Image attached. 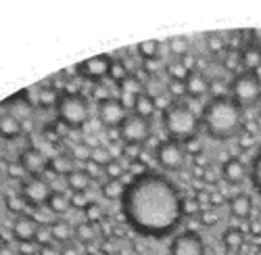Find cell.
Listing matches in <instances>:
<instances>
[{"label":"cell","instance_id":"4dcf8cb0","mask_svg":"<svg viewBox=\"0 0 261 255\" xmlns=\"http://www.w3.org/2000/svg\"><path fill=\"white\" fill-rule=\"evenodd\" d=\"M249 180L253 184V188L261 195V148L253 155L251 159V169H249Z\"/></svg>","mask_w":261,"mask_h":255},{"label":"cell","instance_id":"8d00e7d4","mask_svg":"<svg viewBox=\"0 0 261 255\" xmlns=\"http://www.w3.org/2000/svg\"><path fill=\"white\" fill-rule=\"evenodd\" d=\"M123 172H125V167H123V163H121L119 159L109 161V163L102 167V176H105L107 180H121Z\"/></svg>","mask_w":261,"mask_h":255},{"label":"cell","instance_id":"9a60e30c","mask_svg":"<svg viewBox=\"0 0 261 255\" xmlns=\"http://www.w3.org/2000/svg\"><path fill=\"white\" fill-rule=\"evenodd\" d=\"M117 90H119V100L123 103V107H125V109H132L136 96H138L144 88H142V82H140L134 73H129V75H125V78L117 84Z\"/></svg>","mask_w":261,"mask_h":255},{"label":"cell","instance_id":"52a82bcc","mask_svg":"<svg viewBox=\"0 0 261 255\" xmlns=\"http://www.w3.org/2000/svg\"><path fill=\"white\" fill-rule=\"evenodd\" d=\"M155 161L165 172H180L186 161V151L180 140H161L155 148Z\"/></svg>","mask_w":261,"mask_h":255},{"label":"cell","instance_id":"f1b7e54d","mask_svg":"<svg viewBox=\"0 0 261 255\" xmlns=\"http://www.w3.org/2000/svg\"><path fill=\"white\" fill-rule=\"evenodd\" d=\"M136 50H138L140 59H144V61H157L159 50H161V42L159 40H144L136 46Z\"/></svg>","mask_w":261,"mask_h":255},{"label":"cell","instance_id":"f546056e","mask_svg":"<svg viewBox=\"0 0 261 255\" xmlns=\"http://www.w3.org/2000/svg\"><path fill=\"white\" fill-rule=\"evenodd\" d=\"M167 46H169V53L176 57V59H182L190 50V44H188V38L186 36H171L167 40Z\"/></svg>","mask_w":261,"mask_h":255},{"label":"cell","instance_id":"2e32d148","mask_svg":"<svg viewBox=\"0 0 261 255\" xmlns=\"http://www.w3.org/2000/svg\"><path fill=\"white\" fill-rule=\"evenodd\" d=\"M238 59H241V71L257 73L261 69V44L259 42H247L238 50Z\"/></svg>","mask_w":261,"mask_h":255},{"label":"cell","instance_id":"ac0fdd59","mask_svg":"<svg viewBox=\"0 0 261 255\" xmlns=\"http://www.w3.org/2000/svg\"><path fill=\"white\" fill-rule=\"evenodd\" d=\"M46 169H48V172H53V174H57V176L67 178L75 169V159L69 153H57V155H53L48 159Z\"/></svg>","mask_w":261,"mask_h":255},{"label":"cell","instance_id":"836d02e7","mask_svg":"<svg viewBox=\"0 0 261 255\" xmlns=\"http://www.w3.org/2000/svg\"><path fill=\"white\" fill-rule=\"evenodd\" d=\"M102 218H105V211H102V207L98 203L90 201L88 205H86V209H84V222H90V224L98 226L102 222Z\"/></svg>","mask_w":261,"mask_h":255},{"label":"cell","instance_id":"83f0119b","mask_svg":"<svg viewBox=\"0 0 261 255\" xmlns=\"http://www.w3.org/2000/svg\"><path fill=\"white\" fill-rule=\"evenodd\" d=\"M163 69H165V73H167L169 80H186L188 73H190V69L184 65L182 59H171V61H167Z\"/></svg>","mask_w":261,"mask_h":255},{"label":"cell","instance_id":"74e56055","mask_svg":"<svg viewBox=\"0 0 261 255\" xmlns=\"http://www.w3.org/2000/svg\"><path fill=\"white\" fill-rule=\"evenodd\" d=\"M125 75H129L127 73V65L121 59H113L111 61V69H109V80H113L115 84H119Z\"/></svg>","mask_w":261,"mask_h":255},{"label":"cell","instance_id":"cb8c5ba5","mask_svg":"<svg viewBox=\"0 0 261 255\" xmlns=\"http://www.w3.org/2000/svg\"><path fill=\"white\" fill-rule=\"evenodd\" d=\"M65 180H67V186H69L71 193H86V190L90 188V184H92V178L86 174L84 167H75Z\"/></svg>","mask_w":261,"mask_h":255},{"label":"cell","instance_id":"ba28073f","mask_svg":"<svg viewBox=\"0 0 261 255\" xmlns=\"http://www.w3.org/2000/svg\"><path fill=\"white\" fill-rule=\"evenodd\" d=\"M21 197H23L25 205L30 207H42L48 203V197L53 193L50 184L42 178V176H30L21 182Z\"/></svg>","mask_w":261,"mask_h":255},{"label":"cell","instance_id":"4fadbf2b","mask_svg":"<svg viewBox=\"0 0 261 255\" xmlns=\"http://www.w3.org/2000/svg\"><path fill=\"white\" fill-rule=\"evenodd\" d=\"M38 230H40V222L30 214H21L13 222V237L19 243H36Z\"/></svg>","mask_w":261,"mask_h":255},{"label":"cell","instance_id":"30bf717a","mask_svg":"<svg viewBox=\"0 0 261 255\" xmlns=\"http://www.w3.org/2000/svg\"><path fill=\"white\" fill-rule=\"evenodd\" d=\"M111 61H113V57H111V55H105V53H102V55H94V57H90V59L82 61L80 65L75 67V71H77V75H80V78L90 80V82L98 84L100 80L109 78V69H111Z\"/></svg>","mask_w":261,"mask_h":255},{"label":"cell","instance_id":"d6986e66","mask_svg":"<svg viewBox=\"0 0 261 255\" xmlns=\"http://www.w3.org/2000/svg\"><path fill=\"white\" fill-rule=\"evenodd\" d=\"M230 214L236 218V220H249L251 214H253V199L251 195L247 193H238L230 199Z\"/></svg>","mask_w":261,"mask_h":255},{"label":"cell","instance_id":"bcb514c9","mask_svg":"<svg viewBox=\"0 0 261 255\" xmlns=\"http://www.w3.org/2000/svg\"><path fill=\"white\" fill-rule=\"evenodd\" d=\"M40 251V247L36 243H21L19 245V253L21 255H36Z\"/></svg>","mask_w":261,"mask_h":255},{"label":"cell","instance_id":"4316f807","mask_svg":"<svg viewBox=\"0 0 261 255\" xmlns=\"http://www.w3.org/2000/svg\"><path fill=\"white\" fill-rule=\"evenodd\" d=\"M123 190H125V184H123L121 180H105V182L100 184V193H102V197L109 199V201H117V199L121 201Z\"/></svg>","mask_w":261,"mask_h":255},{"label":"cell","instance_id":"603a6c76","mask_svg":"<svg viewBox=\"0 0 261 255\" xmlns=\"http://www.w3.org/2000/svg\"><path fill=\"white\" fill-rule=\"evenodd\" d=\"M222 243L228 251H241L247 243V235L243 228L238 226H228L224 232H222Z\"/></svg>","mask_w":261,"mask_h":255},{"label":"cell","instance_id":"7a4b0ae2","mask_svg":"<svg viewBox=\"0 0 261 255\" xmlns=\"http://www.w3.org/2000/svg\"><path fill=\"white\" fill-rule=\"evenodd\" d=\"M201 128L213 140H232L245 130V111L230 94L211 96L201 111Z\"/></svg>","mask_w":261,"mask_h":255},{"label":"cell","instance_id":"8992f818","mask_svg":"<svg viewBox=\"0 0 261 255\" xmlns=\"http://www.w3.org/2000/svg\"><path fill=\"white\" fill-rule=\"evenodd\" d=\"M117 136L125 146H140L150 138V121L136 113H127L117 128Z\"/></svg>","mask_w":261,"mask_h":255},{"label":"cell","instance_id":"60d3db41","mask_svg":"<svg viewBox=\"0 0 261 255\" xmlns=\"http://www.w3.org/2000/svg\"><path fill=\"white\" fill-rule=\"evenodd\" d=\"M167 94L171 96V98H180V96H184L186 94V86H184V80H169L167 82Z\"/></svg>","mask_w":261,"mask_h":255},{"label":"cell","instance_id":"c3c4849f","mask_svg":"<svg viewBox=\"0 0 261 255\" xmlns=\"http://www.w3.org/2000/svg\"><path fill=\"white\" fill-rule=\"evenodd\" d=\"M255 123H257V128H259V132H261V111L257 113V117H255Z\"/></svg>","mask_w":261,"mask_h":255},{"label":"cell","instance_id":"d6a6232c","mask_svg":"<svg viewBox=\"0 0 261 255\" xmlns=\"http://www.w3.org/2000/svg\"><path fill=\"white\" fill-rule=\"evenodd\" d=\"M5 205H7V209L11 211V214H17V216H21L25 211V201H23V197H21V193H7L5 195Z\"/></svg>","mask_w":261,"mask_h":255},{"label":"cell","instance_id":"e0dca14e","mask_svg":"<svg viewBox=\"0 0 261 255\" xmlns=\"http://www.w3.org/2000/svg\"><path fill=\"white\" fill-rule=\"evenodd\" d=\"M184 86H186V96H190V98H203L205 94L211 92L209 78L199 69L188 73V78L184 80Z\"/></svg>","mask_w":261,"mask_h":255},{"label":"cell","instance_id":"8fae6325","mask_svg":"<svg viewBox=\"0 0 261 255\" xmlns=\"http://www.w3.org/2000/svg\"><path fill=\"white\" fill-rule=\"evenodd\" d=\"M96 113H98V121L105 128H109V130H117L119 123L127 115V109L123 107V103L119 98L109 96V98L96 103Z\"/></svg>","mask_w":261,"mask_h":255},{"label":"cell","instance_id":"7dc6e473","mask_svg":"<svg viewBox=\"0 0 261 255\" xmlns=\"http://www.w3.org/2000/svg\"><path fill=\"white\" fill-rule=\"evenodd\" d=\"M40 255H61V249H57V247L50 243V245L40 247Z\"/></svg>","mask_w":261,"mask_h":255},{"label":"cell","instance_id":"ee69618b","mask_svg":"<svg viewBox=\"0 0 261 255\" xmlns=\"http://www.w3.org/2000/svg\"><path fill=\"white\" fill-rule=\"evenodd\" d=\"M61 255H86V253H82V245H77V243L71 241V243L61 247Z\"/></svg>","mask_w":261,"mask_h":255},{"label":"cell","instance_id":"b9f144b4","mask_svg":"<svg viewBox=\"0 0 261 255\" xmlns=\"http://www.w3.org/2000/svg\"><path fill=\"white\" fill-rule=\"evenodd\" d=\"M184 151H186V155H201L203 153V144H201V140L197 138V136H190V138H186L184 142Z\"/></svg>","mask_w":261,"mask_h":255},{"label":"cell","instance_id":"7bdbcfd3","mask_svg":"<svg viewBox=\"0 0 261 255\" xmlns=\"http://www.w3.org/2000/svg\"><path fill=\"white\" fill-rule=\"evenodd\" d=\"M84 169H86V174H88L92 180H96V178L102 176V167L98 163H94V161H86L84 163Z\"/></svg>","mask_w":261,"mask_h":255},{"label":"cell","instance_id":"9c48e42d","mask_svg":"<svg viewBox=\"0 0 261 255\" xmlns=\"http://www.w3.org/2000/svg\"><path fill=\"white\" fill-rule=\"evenodd\" d=\"M169 255H205V241L199 232L182 230L171 239Z\"/></svg>","mask_w":261,"mask_h":255},{"label":"cell","instance_id":"681fc988","mask_svg":"<svg viewBox=\"0 0 261 255\" xmlns=\"http://www.w3.org/2000/svg\"><path fill=\"white\" fill-rule=\"evenodd\" d=\"M86 255H92V253H86Z\"/></svg>","mask_w":261,"mask_h":255},{"label":"cell","instance_id":"7c38bea8","mask_svg":"<svg viewBox=\"0 0 261 255\" xmlns=\"http://www.w3.org/2000/svg\"><path fill=\"white\" fill-rule=\"evenodd\" d=\"M19 165H21V169H23V174H28V176H40L46 169L48 159L44 157V153H42L40 148L28 146L19 155Z\"/></svg>","mask_w":261,"mask_h":255},{"label":"cell","instance_id":"5b68a950","mask_svg":"<svg viewBox=\"0 0 261 255\" xmlns=\"http://www.w3.org/2000/svg\"><path fill=\"white\" fill-rule=\"evenodd\" d=\"M230 98L243 109H251L261 100V78L253 71H236L230 80Z\"/></svg>","mask_w":261,"mask_h":255},{"label":"cell","instance_id":"5bb4252c","mask_svg":"<svg viewBox=\"0 0 261 255\" xmlns=\"http://www.w3.org/2000/svg\"><path fill=\"white\" fill-rule=\"evenodd\" d=\"M222 178L234 186L243 184L245 178H249V169L241 157H228L226 161H222Z\"/></svg>","mask_w":261,"mask_h":255},{"label":"cell","instance_id":"3957f363","mask_svg":"<svg viewBox=\"0 0 261 255\" xmlns=\"http://www.w3.org/2000/svg\"><path fill=\"white\" fill-rule=\"evenodd\" d=\"M161 123L167 138L184 142L190 136H197V130L201 128V117L192 111L190 105L182 100H171L161 111Z\"/></svg>","mask_w":261,"mask_h":255},{"label":"cell","instance_id":"6da1fadb","mask_svg":"<svg viewBox=\"0 0 261 255\" xmlns=\"http://www.w3.org/2000/svg\"><path fill=\"white\" fill-rule=\"evenodd\" d=\"M121 211L129 228L148 239L173 235L186 214L180 188L157 172L136 174L125 184Z\"/></svg>","mask_w":261,"mask_h":255},{"label":"cell","instance_id":"f35d334b","mask_svg":"<svg viewBox=\"0 0 261 255\" xmlns=\"http://www.w3.org/2000/svg\"><path fill=\"white\" fill-rule=\"evenodd\" d=\"M90 153H92V146L86 144V142H75L73 148L69 151V155L75 159V161H90Z\"/></svg>","mask_w":261,"mask_h":255},{"label":"cell","instance_id":"f6af8a7d","mask_svg":"<svg viewBox=\"0 0 261 255\" xmlns=\"http://www.w3.org/2000/svg\"><path fill=\"white\" fill-rule=\"evenodd\" d=\"M88 197H86V193H73L71 195V207H77V209H86V205H88Z\"/></svg>","mask_w":261,"mask_h":255},{"label":"cell","instance_id":"d4e9b609","mask_svg":"<svg viewBox=\"0 0 261 255\" xmlns=\"http://www.w3.org/2000/svg\"><path fill=\"white\" fill-rule=\"evenodd\" d=\"M46 207L53 211V214L63 216V214H67V211L71 209V197L65 193V190H53L50 197H48Z\"/></svg>","mask_w":261,"mask_h":255},{"label":"cell","instance_id":"e575fe53","mask_svg":"<svg viewBox=\"0 0 261 255\" xmlns=\"http://www.w3.org/2000/svg\"><path fill=\"white\" fill-rule=\"evenodd\" d=\"M59 96H61V94H59L55 88L46 86V88H42V90H40V94H38V105H40V107H44V109L57 107Z\"/></svg>","mask_w":261,"mask_h":255},{"label":"cell","instance_id":"484cf974","mask_svg":"<svg viewBox=\"0 0 261 255\" xmlns=\"http://www.w3.org/2000/svg\"><path fill=\"white\" fill-rule=\"evenodd\" d=\"M96 237H98V230H96L94 224L82 222V224L75 226V243H80V245H90V243L96 241Z\"/></svg>","mask_w":261,"mask_h":255},{"label":"cell","instance_id":"44dd1931","mask_svg":"<svg viewBox=\"0 0 261 255\" xmlns=\"http://www.w3.org/2000/svg\"><path fill=\"white\" fill-rule=\"evenodd\" d=\"M50 237H53V243H59V245H67L75 239V226H71L67 220H55L50 226Z\"/></svg>","mask_w":261,"mask_h":255},{"label":"cell","instance_id":"1f68e13d","mask_svg":"<svg viewBox=\"0 0 261 255\" xmlns=\"http://www.w3.org/2000/svg\"><path fill=\"white\" fill-rule=\"evenodd\" d=\"M113 153H111V148L105 146V144H94L92 146V153H90V161L98 163L100 167H105L109 161H113Z\"/></svg>","mask_w":261,"mask_h":255},{"label":"cell","instance_id":"277c9868","mask_svg":"<svg viewBox=\"0 0 261 255\" xmlns=\"http://www.w3.org/2000/svg\"><path fill=\"white\" fill-rule=\"evenodd\" d=\"M57 119L67 128H82L90 119V105L88 98L80 92H63L57 100Z\"/></svg>","mask_w":261,"mask_h":255},{"label":"cell","instance_id":"7402d4cb","mask_svg":"<svg viewBox=\"0 0 261 255\" xmlns=\"http://www.w3.org/2000/svg\"><path fill=\"white\" fill-rule=\"evenodd\" d=\"M21 132H23V125H21V121L15 115L0 113V138L15 140V138L21 136Z\"/></svg>","mask_w":261,"mask_h":255},{"label":"cell","instance_id":"d590c367","mask_svg":"<svg viewBox=\"0 0 261 255\" xmlns=\"http://www.w3.org/2000/svg\"><path fill=\"white\" fill-rule=\"evenodd\" d=\"M205 40H207V50H209L211 55H222V53L226 50V40H224L222 34H217V32L207 34Z\"/></svg>","mask_w":261,"mask_h":255},{"label":"cell","instance_id":"ab89813d","mask_svg":"<svg viewBox=\"0 0 261 255\" xmlns=\"http://www.w3.org/2000/svg\"><path fill=\"white\" fill-rule=\"evenodd\" d=\"M199 220H201L203 226L211 228V226H215L217 222H220V214L215 211V207H203L199 211Z\"/></svg>","mask_w":261,"mask_h":255},{"label":"cell","instance_id":"ffe728a7","mask_svg":"<svg viewBox=\"0 0 261 255\" xmlns=\"http://www.w3.org/2000/svg\"><path fill=\"white\" fill-rule=\"evenodd\" d=\"M155 111H157V98L150 94V92L142 90L136 96L134 105H132V113H136V115H140V117H144V119L150 121V117L155 115Z\"/></svg>","mask_w":261,"mask_h":255}]
</instances>
